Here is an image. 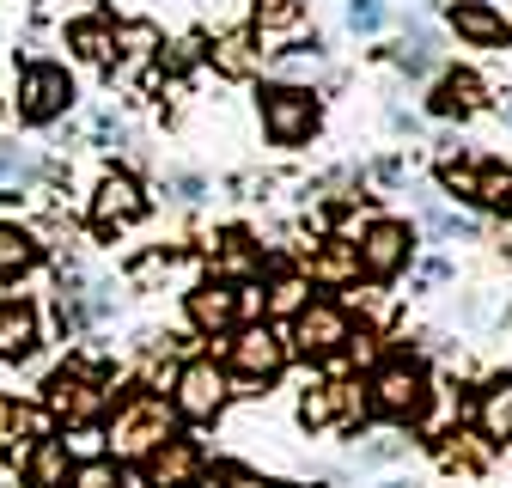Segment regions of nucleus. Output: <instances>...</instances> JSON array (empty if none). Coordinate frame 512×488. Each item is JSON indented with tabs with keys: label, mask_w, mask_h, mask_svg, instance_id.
I'll return each instance as SVG.
<instances>
[{
	"label": "nucleus",
	"mask_w": 512,
	"mask_h": 488,
	"mask_svg": "<svg viewBox=\"0 0 512 488\" xmlns=\"http://www.w3.org/2000/svg\"><path fill=\"white\" fill-rule=\"evenodd\" d=\"M348 336H354V318H348V305H336V299H311V305H299V312H293V348L305 360L342 354Z\"/></svg>",
	"instance_id": "nucleus-5"
},
{
	"label": "nucleus",
	"mask_w": 512,
	"mask_h": 488,
	"mask_svg": "<svg viewBox=\"0 0 512 488\" xmlns=\"http://www.w3.org/2000/svg\"><path fill=\"white\" fill-rule=\"evenodd\" d=\"M232 366H238L244 379L269 385V379H281V366H287V342H281L269 324H250V330L232 342Z\"/></svg>",
	"instance_id": "nucleus-14"
},
{
	"label": "nucleus",
	"mask_w": 512,
	"mask_h": 488,
	"mask_svg": "<svg viewBox=\"0 0 512 488\" xmlns=\"http://www.w3.org/2000/svg\"><path fill=\"white\" fill-rule=\"evenodd\" d=\"M506 208H512V196H506Z\"/></svg>",
	"instance_id": "nucleus-35"
},
{
	"label": "nucleus",
	"mask_w": 512,
	"mask_h": 488,
	"mask_svg": "<svg viewBox=\"0 0 512 488\" xmlns=\"http://www.w3.org/2000/svg\"><path fill=\"white\" fill-rule=\"evenodd\" d=\"M317 92L311 86H263V129L275 147H305L317 135Z\"/></svg>",
	"instance_id": "nucleus-3"
},
{
	"label": "nucleus",
	"mask_w": 512,
	"mask_h": 488,
	"mask_svg": "<svg viewBox=\"0 0 512 488\" xmlns=\"http://www.w3.org/2000/svg\"><path fill=\"white\" fill-rule=\"evenodd\" d=\"M506 122H512V104H506Z\"/></svg>",
	"instance_id": "nucleus-34"
},
{
	"label": "nucleus",
	"mask_w": 512,
	"mask_h": 488,
	"mask_svg": "<svg viewBox=\"0 0 512 488\" xmlns=\"http://www.w3.org/2000/svg\"><path fill=\"white\" fill-rule=\"evenodd\" d=\"M433 61H439V37H433L427 25H415V31L397 43V68H403V74H427Z\"/></svg>",
	"instance_id": "nucleus-21"
},
{
	"label": "nucleus",
	"mask_w": 512,
	"mask_h": 488,
	"mask_svg": "<svg viewBox=\"0 0 512 488\" xmlns=\"http://www.w3.org/2000/svg\"><path fill=\"white\" fill-rule=\"evenodd\" d=\"M37 342H43L37 305H25V299H0V360H25Z\"/></svg>",
	"instance_id": "nucleus-17"
},
{
	"label": "nucleus",
	"mask_w": 512,
	"mask_h": 488,
	"mask_svg": "<svg viewBox=\"0 0 512 488\" xmlns=\"http://www.w3.org/2000/svg\"><path fill=\"white\" fill-rule=\"evenodd\" d=\"M360 415H366L360 385H317V391H305V403H299V421H305V427H354Z\"/></svg>",
	"instance_id": "nucleus-16"
},
{
	"label": "nucleus",
	"mask_w": 512,
	"mask_h": 488,
	"mask_svg": "<svg viewBox=\"0 0 512 488\" xmlns=\"http://www.w3.org/2000/svg\"><path fill=\"white\" fill-rule=\"evenodd\" d=\"M427 226H433L439 238H476V220H464V214H452V208H439V202H427Z\"/></svg>",
	"instance_id": "nucleus-27"
},
{
	"label": "nucleus",
	"mask_w": 512,
	"mask_h": 488,
	"mask_svg": "<svg viewBox=\"0 0 512 488\" xmlns=\"http://www.w3.org/2000/svg\"><path fill=\"white\" fill-rule=\"evenodd\" d=\"M482 104H488V86H482L476 68H445V74L433 80V98H427V110L445 116V122H464V116H476Z\"/></svg>",
	"instance_id": "nucleus-15"
},
{
	"label": "nucleus",
	"mask_w": 512,
	"mask_h": 488,
	"mask_svg": "<svg viewBox=\"0 0 512 488\" xmlns=\"http://www.w3.org/2000/svg\"><path fill=\"white\" fill-rule=\"evenodd\" d=\"M244 312H250V293L232 287V281H208V287L189 293V324H196L202 336H226Z\"/></svg>",
	"instance_id": "nucleus-9"
},
{
	"label": "nucleus",
	"mask_w": 512,
	"mask_h": 488,
	"mask_svg": "<svg viewBox=\"0 0 512 488\" xmlns=\"http://www.w3.org/2000/svg\"><path fill=\"white\" fill-rule=\"evenodd\" d=\"M37 177V159L19 153V147H0V183H31Z\"/></svg>",
	"instance_id": "nucleus-28"
},
{
	"label": "nucleus",
	"mask_w": 512,
	"mask_h": 488,
	"mask_svg": "<svg viewBox=\"0 0 512 488\" xmlns=\"http://www.w3.org/2000/svg\"><path fill=\"white\" fill-rule=\"evenodd\" d=\"M439 177H445V190H458L482 208H506V196H512V171L494 159H445Z\"/></svg>",
	"instance_id": "nucleus-7"
},
{
	"label": "nucleus",
	"mask_w": 512,
	"mask_h": 488,
	"mask_svg": "<svg viewBox=\"0 0 512 488\" xmlns=\"http://www.w3.org/2000/svg\"><path fill=\"white\" fill-rule=\"evenodd\" d=\"M68 104H74V74L55 68V61H25L19 68V122L43 129V122H55Z\"/></svg>",
	"instance_id": "nucleus-4"
},
{
	"label": "nucleus",
	"mask_w": 512,
	"mask_h": 488,
	"mask_svg": "<svg viewBox=\"0 0 512 488\" xmlns=\"http://www.w3.org/2000/svg\"><path fill=\"white\" fill-rule=\"evenodd\" d=\"M104 403H110V391H104V379L92 373V366H61V373L49 379V409H55L61 421H74V427L98 421Z\"/></svg>",
	"instance_id": "nucleus-6"
},
{
	"label": "nucleus",
	"mask_w": 512,
	"mask_h": 488,
	"mask_svg": "<svg viewBox=\"0 0 512 488\" xmlns=\"http://www.w3.org/2000/svg\"><path fill=\"white\" fill-rule=\"evenodd\" d=\"M171 434V403L159 391H128L116 403V421H110V446L128 452V458H147L159 440Z\"/></svg>",
	"instance_id": "nucleus-1"
},
{
	"label": "nucleus",
	"mask_w": 512,
	"mask_h": 488,
	"mask_svg": "<svg viewBox=\"0 0 512 488\" xmlns=\"http://www.w3.org/2000/svg\"><path fill=\"white\" fill-rule=\"evenodd\" d=\"M445 19H452L458 43H470V49H500V55L512 49V25H506V13L494 0H452Z\"/></svg>",
	"instance_id": "nucleus-8"
},
{
	"label": "nucleus",
	"mask_w": 512,
	"mask_h": 488,
	"mask_svg": "<svg viewBox=\"0 0 512 488\" xmlns=\"http://www.w3.org/2000/svg\"><path fill=\"white\" fill-rule=\"evenodd\" d=\"M147 214V196H141V183L128 177V171H110L98 183V196H92V226L98 232H122V226H135Z\"/></svg>",
	"instance_id": "nucleus-10"
},
{
	"label": "nucleus",
	"mask_w": 512,
	"mask_h": 488,
	"mask_svg": "<svg viewBox=\"0 0 512 488\" xmlns=\"http://www.w3.org/2000/svg\"><path fill=\"white\" fill-rule=\"evenodd\" d=\"M214 61H220V74H232V80H244V74L256 68V61L244 55V37H220V43H214Z\"/></svg>",
	"instance_id": "nucleus-25"
},
{
	"label": "nucleus",
	"mask_w": 512,
	"mask_h": 488,
	"mask_svg": "<svg viewBox=\"0 0 512 488\" xmlns=\"http://www.w3.org/2000/svg\"><path fill=\"white\" fill-rule=\"evenodd\" d=\"M372 409L378 415H391V421H421L427 409V373H421V360L409 354H391L372 373Z\"/></svg>",
	"instance_id": "nucleus-2"
},
{
	"label": "nucleus",
	"mask_w": 512,
	"mask_h": 488,
	"mask_svg": "<svg viewBox=\"0 0 512 488\" xmlns=\"http://www.w3.org/2000/svg\"><path fill=\"white\" fill-rule=\"evenodd\" d=\"M476 427H482V440H512V373L494 379L476 403Z\"/></svg>",
	"instance_id": "nucleus-20"
},
{
	"label": "nucleus",
	"mask_w": 512,
	"mask_h": 488,
	"mask_svg": "<svg viewBox=\"0 0 512 488\" xmlns=\"http://www.w3.org/2000/svg\"><path fill=\"white\" fill-rule=\"evenodd\" d=\"M68 43H74L86 61H110V49H116L110 25H98V19H80V25H68Z\"/></svg>",
	"instance_id": "nucleus-24"
},
{
	"label": "nucleus",
	"mask_w": 512,
	"mask_h": 488,
	"mask_svg": "<svg viewBox=\"0 0 512 488\" xmlns=\"http://www.w3.org/2000/svg\"><path fill=\"white\" fill-rule=\"evenodd\" d=\"M202 446L196 440H183V434H165L153 452H147V476H153V488H196V476H202Z\"/></svg>",
	"instance_id": "nucleus-12"
},
{
	"label": "nucleus",
	"mask_w": 512,
	"mask_h": 488,
	"mask_svg": "<svg viewBox=\"0 0 512 488\" xmlns=\"http://www.w3.org/2000/svg\"><path fill=\"white\" fill-rule=\"evenodd\" d=\"M220 403H226V373L214 360H189L177 373V415L208 421V415H220Z\"/></svg>",
	"instance_id": "nucleus-11"
},
{
	"label": "nucleus",
	"mask_w": 512,
	"mask_h": 488,
	"mask_svg": "<svg viewBox=\"0 0 512 488\" xmlns=\"http://www.w3.org/2000/svg\"><path fill=\"white\" fill-rule=\"evenodd\" d=\"M37 263H43L37 232H25V226H13V220H0V281H19V275H31Z\"/></svg>",
	"instance_id": "nucleus-18"
},
{
	"label": "nucleus",
	"mask_w": 512,
	"mask_h": 488,
	"mask_svg": "<svg viewBox=\"0 0 512 488\" xmlns=\"http://www.w3.org/2000/svg\"><path fill=\"white\" fill-rule=\"evenodd\" d=\"M220 269H226V275H244V269H256V257H250V238H238V232L226 238V251H220Z\"/></svg>",
	"instance_id": "nucleus-29"
},
{
	"label": "nucleus",
	"mask_w": 512,
	"mask_h": 488,
	"mask_svg": "<svg viewBox=\"0 0 512 488\" xmlns=\"http://www.w3.org/2000/svg\"><path fill=\"white\" fill-rule=\"evenodd\" d=\"M232 488H281V482H263V476H232Z\"/></svg>",
	"instance_id": "nucleus-32"
},
{
	"label": "nucleus",
	"mask_w": 512,
	"mask_h": 488,
	"mask_svg": "<svg viewBox=\"0 0 512 488\" xmlns=\"http://www.w3.org/2000/svg\"><path fill=\"white\" fill-rule=\"evenodd\" d=\"M342 25L354 37H378L384 25H391V7H384V0H342Z\"/></svg>",
	"instance_id": "nucleus-23"
},
{
	"label": "nucleus",
	"mask_w": 512,
	"mask_h": 488,
	"mask_svg": "<svg viewBox=\"0 0 512 488\" xmlns=\"http://www.w3.org/2000/svg\"><path fill=\"white\" fill-rule=\"evenodd\" d=\"M360 275V244H348V238H324L311 251V281H324V287H342V281H354Z\"/></svg>",
	"instance_id": "nucleus-19"
},
{
	"label": "nucleus",
	"mask_w": 512,
	"mask_h": 488,
	"mask_svg": "<svg viewBox=\"0 0 512 488\" xmlns=\"http://www.w3.org/2000/svg\"><path fill=\"white\" fill-rule=\"evenodd\" d=\"M409 251H415L409 226L378 220V226L366 232V244H360V269H366L372 281H391V275H403V269H409Z\"/></svg>",
	"instance_id": "nucleus-13"
},
{
	"label": "nucleus",
	"mask_w": 512,
	"mask_h": 488,
	"mask_svg": "<svg viewBox=\"0 0 512 488\" xmlns=\"http://www.w3.org/2000/svg\"><path fill=\"white\" fill-rule=\"evenodd\" d=\"M74 488H122L116 458H92V464H80V470H74Z\"/></svg>",
	"instance_id": "nucleus-26"
},
{
	"label": "nucleus",
	"mask_w": 512,
	"mask_h": 488,
	"mask_svg": "<svg viewBox=\"0 0 512 488\" xmlns=\"http://www.w3.org/2000/svg\"><path fill=\"white\" fill-rule=\"evenodd\" d=\"M61 476H68V446H61V440H37V452H31V488H55Z\"/></svg>",
	"instance_id": "nucleus-22"
},
{
	"label": "nucleus",
	"mask_w": 512,
	"mask_h": 488,
	"mask_svg": "<svg viewBox=\"0 0 512 488\" xmlns=\"http://www.w3.org/2000/svg\"><path fill=\"white\" fill-rule=\"evenodd\" d=\"M177 196H183V202H202L208 183H202V177H177Z\"/></svg>",
	"instance_id": "nucleus-31"
},
{
	"label": "nucleus",
	"mask_w": 512,
	"mask_h": 488,
	"mask_svg": "<svg viewBox=\"0 0 512 488\" xmlns=\"http://www.w3.org/2000/svg\"><path fill=\"white\" fill-rule=\"evenodd\" d=\"M391 488H409V482H391Z\"/></svg>",
	"instance_id": "nucleus-33"
},
{
	"label": "nucleus",
	"mask_w": 512,
	"mask_h": 488,
	"mask_svg": "<svg viewBox=\"0 0 512 488\" xmlns=\"http://www.w3.org/2000/svg\"><path fill=\"white\" fill-rule=\"evenodd\" d=\"M299 293H305V281H293V275H281V281H275V312H299V305H305Z\"/></svg>",
	"instance_id": "nucleus-30"
}]
</instances>
